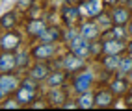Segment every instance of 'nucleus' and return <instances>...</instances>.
Instances as JSON below:
<instances>
[{"label":"nucleus","instance_id":"f257e3e1","mask_svg":"<svg viewBox=\"0 0 132 111\" xmlns=\"http://www.w3.org/2000/svg\"><path fill=\"white\" fill-rule=\"evenodd\" d=\"M19 89V80L13 74H2L0 76V100L6 98L10 93Z\"/></svg>","mask_w":132,"mask_h":111},{"label":"nucleus","instance_id":"f03ea898","mask_svg":"<svg viewBox=\"0 0 132 111\" xmlns=\"http://www.w3.org/2000/svg\"><path fill=\"white\" fill-rule=\"evenodd\" d=\"M69 48H71V52L76 54L78 57H87L89 56V50H91L87 39L82 37V35H76L73 41H69Z\"/></svg>","mask_w":132,"mask_h":111},{"label":"nucleus","instance_id":"7ed1b4c3","mask_svg":"<svg viewBox=\"0 0 132 111\" xmlns=\"http://www.w3.org/2000/svg\"><path fill=\"white\" fill-rule=\"evenodd\" d=\"M78 9L84 17H97L102 11V0H84Z\"/></svg>","mask_w":132,"mask_h":111},{"label":"nucleus","instance_id":"20e7f679","mask_svg":"<svg viewBox=\"0 0 132 111\" xmlns=\"http://www.w3.org/2000/svg\"><path fill=\"white\" fill-rule=\"evenodd\" d=\"M84 65H86V61H84V57H78L76 54H69V56H65L63 57V67H65V70L67 72H76V70H82L84 69Z\"/></svg>","mask_w":132,"mask_h":111},{"label":"nucleus","instance_id":"39448f33","mask_svg":"<svg viewBox=\"0 0 132 111\" xmlns=\"http://www.w3.org/2000/svg\"><path fill=\"white\" fill-rule=\"evenodd\" d=\"M34 56H36L37 59H48L56 54V45L54 43H41V45H37L36 48H34Z\"/></svg>","mask_w":132,"mask_h":111},{"label":"nucleus","instance_id":"423d86ee","mask_svg":"<svg viewBox=\"0 0 132 111\" xmlns=\"http://www.w3.org/2000/svg\"><path fill=\"white\" fill-rule=\"evenodd\" d=\"M0 41H2V50H6V52H13V50L19 46V43H21V35L17 32H7Z\"/></svg>","mask_w":132,"mask_h":111},{"label":"nucleus","instance_id":"0eeeda50","mask_svg":"<svg viewBox=\"0 0 132 111\" xmlns=\"http://www.w3.org/2000/svg\"><path fill=\"white\" fill-rule=\"evenodd\" d=\"M15 67H17V57L11 52L4 50V54H0V72H10Z\"/></svg>","mask_w":132,"mask_h":111},{"label":"nucleus","instance_id":"6e6552de","mask_svg":"<svg viewBox=\"0 0 132 111\" xmlns=\"http://www.w3.org/2000/svg\"><path fill=\"white\" fill-rule=\"evenodd\" d=\"M91 82H93V76L89 72H80V76H76L75 80V89L78 93H86L91 87Z\"/></svg>","mask_w":132,"mask_h":111},{"label":"nucleus","instance_id":"1a4fd4ad","mask_svg":"<svg viewBox=\"0 0 132 111\" xmlns=\"http://www.w3.org/2000/svg\"><path fill=\"white\" fill-rule=\"evenodd\" d=\"M113 104V93L112 91H104L101 89L95 95V106L97 107H110Z\"/></svg>","mask_w":132,"mask_h":111},{"label":"nucleus","instance_id":"9d476101","mask_svg":"<svg viewBox=\"0 0 132 111\" xmlns=\"http://www.w3.org/2000/svg\"><path fill=\"white\" fill-rule=\"evenodd\" d=\"M121 50H125V45H123L121 39H112V41H106L102 45V52L106 56H112V54H119Z\"/></svg>","mask_w":132,"mask_h":111},{"label":"nucleus","instance_id":"9b49d317","mask_svg":"<svg viewBox=\"0 0 132 111\" xmlns=\"http://www.w3.org/2000/svg\"><path fill=\"white\" fill-rule=\"evenodd\" d=\"M45 28H47V24L41 19H32V21H28V24H26V32H28L30 35H34V37H39L41 33L45 32Z\"/></svg>","mask_w":132,"mask_h":111},{"label":"nucleus","instance_id":"f8f14e48","mask_svg":"<svg viewBox=\"0 0 132 111\" xmlns=\"http://www.w3.org/2000/svg\"><path fill=\"white\" fill-rule=\"evenodd\" d=\"M61 13H63V21L67 22V26H73V24L80 19V9H76L73 6H65L63 9H61Z\"/></svg>","mask_w":132,"mask_h":111},{"label":"nucleus","instance_id":"ddd939ff","mask_svg":"<svg viewBox=\"0 0 132 111\" xmlns=\"http://www.w3.org/2000/svg\"><path fill=\"white\" fill-rule=\"evenodd\" d=\"M130 19V11H128V7H116V9L112 11V21L116 22V24H127Z\"/></svg>","mask_w":132,"mask_h":111},{"label":"nucleus","instance_id":"4468645a","mask_svg":"<svg viewBox=\"0 0 132 111\" xmlns=\"http://www.w3.org/2000/svg\"><path fill=\"white\" fill-rule=\"evenodd\" d=\"M56 39H60V30L56 26H47L45 32L39 35L41 43H56Z\"/></svg>","mask_w":132,"mask_h":111},{"label":"nucleus","instance_id":"2eb2a0df","mask_svg":"<svg viewBox=\"0 0 132 111\" xmlns=\"http://www.w3.org/2000/svg\"><path fill=\"white\" fill-rule=\"evenodd\" d=\"M34 96H36V91L34 89H28V87H22L17 89V100L21 102V104H30V102L34 100Z\"/></svg>","mask_w":132,"mask_h":111},{"label":"nucleus","instance_id":"dca6fc26","mask_svg":"<svg viewBox=\"0 0 132 111\" xmlns=\"http://www.w3.org/2000/svg\"><path fill=\"white\" fill-rule=\"evenodd\" d=\"M80 35H82V37H86L87 41H89V39H95L97 35H99V26H97L95 22H86L84 26H82Z\"/></svg>","mask_w":132,"mask_h":111},{"label":"nucleus","instance_id":"f3484780","mask_svg":"<svg viewBox=\"0 0 132 111\" xmlns=\"http://www.w3.org/2000/svg\"><path fill=\"white\" fill-rule=\"evenodd\" d=\"M30 76L34 80H47V76H48V69H47V65H36L34 69L30 70Z\"/></svg>","mask_w":132,"mask_h":111},{"label":"nucleus","instance_id":"a211bd4d","mask_svg":"<svg viewBox=\"0 0 132 111\" xmlns=\"http://www.w3.org/2000/svg\"><path fill=\"white\" fill-rule=\"evenodd\" d=\"M78 104V107H82V109H89V107H93L95 106V96H91L89 93H82V96H80V100L76 102Z\"/></svg>","mask_w":132,"mask_h":111},{"label":"nucleus","instance_id":"6ab92c4d","mask_svg":"<svg viewBox=\"0 0 132 111\" xmlns=\"http://www.w3.org/2000/svg\"><path fill=\"white\" fill-rule=\"evenodd\" d=\"M110 89H112V93H113L116 96L125 95V91H127V82H125V80H121V76H119V78H117L116 82H112Z\"/></svg>","mask_w":132,"mask_h":111},{"label":"nucleus","instance_id":"aec40b11","mask_svg":"<svg viewBox=\"0 0 132 111\" xmlns=\"http://www.w3.org/2000/svg\"><path fill=\"white\" fill-rule=\"evenodd\" d=\"M117 70H119V76H125V74L132 72V56L121 57V63L117 67Z\"/></svg>","mask_w":132,"mask_h":111},{"label":"nucleus","instance_id":"412c9836","mask_svg":"<svg viewBox=\"0 0 132 111\" xmlns=\"http://www.w3.org/2000/svg\"><path fill=\"white\" fill-rule=\"evenodd\" d=\"M47 82H48L50 87H60V85L65 82V74H63V72H54V74H48V76H47Z\"/></svg>","mask_w":132,"mask_h":111},{"label":"nucleus","instance_id":"4be33fe9","mask_svg":"<svg viewBox=\"0 0 132 111\" xmlns=\"http://www.w3.org/2000/svg\"><path fill=\"white\" fill-rule=\"evenodd\" d=\"M121 63V57L119 54H112V56H106V59H104V67H106L108 70H116L117 67Z\"/></svg>","mask_w":132,"mask_h":111},{"label":"nucleus","instance_id":"5701e85b","mask_svg":"<svg viewBox=\"0 0 132 111\" xmlns=\"http://www.w3.org/2000/svg\"><path fill=\"white\" fill-rule=\"evenodd\" d=\"M48 100L52 102V104L61 106V104H65V95L61 93V89H52L50 95H48Z\"/></svg>","mask_w":132,"mask_h":111},{"label":"nucleus","instance_id":"b1692460","mask_svg":"<svg viewBox=\"0 0 132 111\" xmlns=\"http://www.w3.org/2000/svg\"><path fill=\"white\" fill-rule=\"evenodd\" d=\"M15 24V15L13 13H6L2 17V21H0V26H6V28H10Z\"/></svg>","mask_w":132,"mask_h":111},{"label":"nucleus","instance_id":"393cba45","mask_svg":"<svg viewBox=\"0 0 132 111\" xmlns=\"http://www.w3.org/2000/svg\"><path fill=\"white\" fill-rule=\"evenodd\" d=\"M125 35H127V32L121 28V24H117V28L112 30V37H113V39H121V41H123V39H125Z\"/></svg>","mask_w":132,"mask_h":111},{"label":"nucleus","instance_id":"a878e982","mask_svg":"<svg viewBox=\"0 0 132 111\" xmlns=\"http://www.w3.org/2000/svg\"><path fill=\"white\" fill-rule=\"evenodd\" d=\"M24 63H28V54L26 52H22V54H19V57H17V65H24Z\"/></svg>","mask_w":132,"mask_h":111},{"label":"nucleus","instance_id":"bb28decb","mask_svg":"<svg viewBox=\"0 0 132 111\" xmlns=\"http://www.w3.org/2000/svg\"><path fill=\"white\" fill-rule=\"evenodd\" d=\"M19 104H21L19 100H13V102H11V100H7V102H6V104H4L2 107H6V109H10V107H19Z\"/></svg>","mask_w":132,"mask_h":111},{"label":"nucleus","instance_id":"cd10ccee","mask_svg":"<svg viewBox=\"0 0 132 111\" xmlns=\"http://www.w3.org/2000/svg\"><path fill=\"white\" fill-rule=\"evenodd\" d=\"M75 37H76V32H75L73 28H71V30H67V32H65V39H67V43H69V41H73Z\"/></svg>","mask_w":132,"mask_h":111},{"label":"nucleus","instance_id":"c85d7f7f","mask_svg":"<svg viewBox=\"0 0 132 111\" xmlns=\"http://www.w3.org/2000/svg\"><path fill=\"white\" fill-rule=\"evenodd\" d=\"M128 52H130V56H132V43L128 45Z\"/></svg>","mask_w":132,"mask_h":111},{"label":"nucleus","instance_id":"c756f323","mask_svg":"<svg viewBox=\"0 0 132 111\" xmlns=\"http://www.w3.org/2000/svg\"><path fill=\"white\" fill-rule=\"evenodd\" d=\"M128 32H130V35H132V22H130V28H128Z\"/></svg>","mask_w":132,"mask_h":111},{"label":"nucleus","instance_id":"7c9ffc66","mask_svg":"<svg viewBox=\"0 0 132 111\" xmlns=\"http://www.w3.org/2000/svg\"><path fill=\"white\" fill-rule=\"evenodd\" d=\"M106 2H117V0H106Z\"/></svg>","mask_w":132,"mask_h":111},{"label":"nucleus","instance_id":"2f4dec72","mask_svg":"<svg viewBox=\"0 0 132 111\" xmlns=\"http://www.w3.org/2000/svg\"><path fill=\"white\" fill-rule=\"evenodd\" d=\"M0 48H2V41H0Z\"/></svg>","mask_w":132,"mask_h":111},{"label":"nucleus","instance_id":"473e14b6","mask_svg":"<svg viewBox=\"0 0 132 111\" xmlns=\"http://www.w3.org/2000/svg\"><path fill=\"white\" fill-rule=\"evenodd\" d=\"M123 2H125V4H127V2H128V0H123Z\"/></svg>","mask_w":132,"mask_h":111},{"label":"nucleus","instance_id":"72a5a7b5","mask_svg":"<svg viewBox=\"0 0 132 111\" xmlns=\"http://www.w3.org/2000/svg\"><path fill=\"white\" fill-rule=\"evenodd\" d=\"M130 80H132V74H130Z\"/></svg>","mask_w":132,"mask_h":111}]
</instances>
